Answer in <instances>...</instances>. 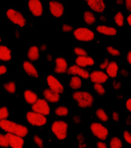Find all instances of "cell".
<instances>
[{
	"mask_svg": "<svg viewBox=\"0 0 131 148\" xmlns=\"http://www.w3.org/2000/svg\"><path fill=\"white\" fill-rule=\"evenodd\" d=\"M0 128L7 133L16 135L21 137H26L29 129L26 126L8 120L0 121Z\"/></svg>",
	"mask_w": 131,
	"mask_h": 148,
	"instance_id": "1",
	"label": "cell"
},
{
	"mask_svg": "<svg viewBox=\"0 0 131 148\" xmlns=\"http://www.w3.org/2000/svg\"><path fill=\"white\" fill-rule=\"evenodd\" d=\"M74 100L82 108H89L92 106L94 98L90 92L86 91H76L73 94Z\"/></svg>",
	"mask_w": 131,
	"mask_h": 148,
	"instance_id": "2",
	"label": "cell"
},
{
	"mask_svg": "<svg viewBox=\"0 0 131 148\" xmlns=\"http://www.w3.org/2000/svg\"><path fill=\"white\" fill-rule=\"evenodd\" d=\"M73 35L77 40L82 42H90L96 38V35L92 30L84 27L76 28L74 30Z\"/></svg>",
	"mask_w": 131,
	"mask_h": 148,
	"instance_id": "3",
	"label": "cell"
},
{
	"mask_svg": "<svg viewBox=\"0 0 131 148\" xmlns=\"http://www.w3.org/2000/svg\"><path fill=\"white\" fill-rule=\"evenodd\" d=\"M68 124L62 120L54 121L52 125V131L58 140H65L68 135Z\"/></svg>",
	"mask_w": 131,
	"mask_h": 148,
	"instance_id": "4",
	"label": "cell"
},
{
	"mask_svg": "<svg viewBox=\"0 0 131 148\" xmlns=\"http://www.w3.org/2000/svg\"><path fill=\"white\" fill-rule=\"evenodd\" d=\"M6 16L12 23L19 27H24L26 25V20L24 15L14 8H9L7 10Z\"/></svg>",
	"mask_w": 131,
	"mask_h": 148,
	"instance_id": "5",
	"label": "cell"
},
{
	"mask_svg": "<svg viewBox=\"0 0 131 148\" xmlns=\"http://www.w3.org/2000/svg\"><path fill=\"white\" fill-rule=\"evenodd\" d=\"M90 129L92 134L99 140H105L107 139L109 132L107 128L101 123L98 122L92 123L91 125Z\"/></svg>",
	"mask_w": 131,
	"mask_h": 148,
	"instance_id": "6",
	"label": "cell"
},
{
	"mask_svg": "<svg viewBox=\"0 0 131 148\" xmlns=\"http://www.w3.org/2000/svg\"><path fill=\"white\" fill-rule=\"evenodd\" d=\"M26 119L30 125L37 127L44 126L47 122L45 116L33 112V111H30L27 113Z\"/></svg>",
	"mask_w": 131,
	"mask_h": 148,
	"instance_id": "7",
	"label": "cell"
},
{
	"mask_svg": "<svg viewBox=\"0 0 131 148\" xmlns=\"http://www.w3.org/2000/svg\"><path fill=\"white\" fill-rule=\"evenodd\" d=\"M32 109L33 112L43 115H48L50 113V109L48 102L44 99H37L33 104Z\"/></svg>",
	"mask_w": 131,
	"mask_h": 148,
	"instance_id": "8",
	"label": "cell"
},
{
	"mask_svg": "<svg viewBox=\"0 0 131 148\" xmlns=\"http://www.w3.org/2000/svg\"><path fill=\"white\" fill-rule=\"evenodd\" d=\"M50 14L55 18H60L63 16L65 11L64 4L58 1H50L48 4Z\"/></svg>",
	"mask_w": 131,
	"mask_h": 148,
	"instance_id": "9",
	"label": "cell"
},
{
	"mask_svg": "<svg viewBox=\"0 0 131 148\" xmlns=\"http://www.w3.org/2000/svg\"><path fill=\"white\" fill-rule=\"evenodd\" d=\"M28 8L34 16L40 17L42 15L43 5L39 0H30L28 2Z\"/></svg>",
	"mask_w": 131,
	"mask_h": 148,
	"instance_id": "10",
	"label": "cell"
},
{
	"mask_svg": "<svg viewBox=\"0 0 131 148\" xmlns=\"http://www.w3.org/2000/svg\"><path fill=\"white\" fill-rule=\"evenodd\" d=\"M47 82L49 86V89L59 94L64 92V88L63 85L53 75H49L47 77Z\"/></svg>",
	"mask_w": 131,
	"mask_h": 148,
	"instance_id": "11",
	"label": "cell"
},
{
	"mask_svg": "<svg viewBox=\"0 0 131 148\" xmlns=\"http://www.w3.org/2000/svg\"><path fill=\"white\" fill-rule=\"evenodd\" d=\"M7 138L9 146L12 148H22L24 145V140L22 137L18 135L7 133L5 135Z\"/></svg>",
	"mask_w": 131,
	"mask_h": 148,
	"instance_id": "12",
	"label": "cell"
},
{
	"mask_svg": "<svg viewBox=\"0 0 131 148\" xmlns=\"http://www.w3.org/2000/svg\"><path fill=\"white\" fill-rule=\"evenodd\" d=\"M67 72L68 75H78L84 79H88L90 77V73L88 71L77 65L70 66Z\"/></svg>",
	"mask_w": 131,
	"mask_h": 148,
	"instance_id": "13",
	"label": "cell"
},
{
	"mask_svg": "<svg viewBox=\"0 0 131 148\" xmlns=\"http://www.w3.org/2000/svg\"><path fill=\"white\" fill-rule=\"evenodd\" d=\"M86 4L91 10L97 13L102 14L105 11L106 4L102 0H88L86 1Z\"/></svg>",
	"mask_w": 131,
	"mask_h": 148,
	"instance_id": "14",
	"label": "cell"
},
{
	"mask_svg": "<svg viewBox=\"0 0 131 148\" xmlns=\"http://www.w3.org/2000/svg\"><path fill=\"white\" fill-rule=\"evenodd\" d=\"M91 81L94 83L101 84L104 83L107 81L108 76L107 73L102 71H94L91 73L90 75Z\"/></svg>",
	"mask_w": 131,
	"mask_h": 148,
	"instance_id": "15",
	"label": "cell"
},
{
	"mask_svg": "<svg viewBox=\"0 0 131 148\" xmlns=\"http://www.w3.org/2000/svg\"><path fill=\"white\" fill-rule=\"evenodd\" d=\"M68 63L67 60L62 57L56 58L55 60V67L54 71L57 73H64L67 71Z\"/></svg>",
	"mask_w": 131,
	"mask_h": 148,
	"instance_id": "16",
	"label": "cell"
},
{
	"mask_svg": "<svg viewBox=\"0 0 131 148\" xmlns=\"http://www.w3.org/2000/svg\"><path fill=\"white\" fill-rule=\"evenodd\" d=\"M96 30L98 33L108 36H115L118 33L117 30L115 28L106 25L97 26L96 27Z\"/></svg>",
	"mask_w": 131,
	"mask_h": 148,
	"instance_id": "17",
	"label": "cell"
},
{
	"mask_svg": "<svg viewBox=\"0 0 131 148\" xmlns=\"http://www.w3.org/2000/svg\"><path fill=\"white\" fill-rule=\"evenodd\" d=\"M23 69L27 75L33 78H38L39 74L34 65L29 61H25L22 64Z\"/></svg>",
	"mask_w": 131,
	"mask_h": 148,
	"instance_id": "18",
	"label": "cell"
},
{
	"mask_svg": "<svg viewBox=\"0 0 131 148\" xmlns=\"http://www.w3.org/2000/svg\"><path fill=\"white\" fill-rule=\"evenodd\" d=\"M75 63H76L77 66L83 68L85 67L92 66L94 64L95 61L92 57L89 56L77 57L75 60Z\"/></svg>",
	"mask_w": 131,
	"mask_h": 148,
	"instance_id": "19",
	"label": "cell"
},
{
	"mask_svg": "<svg viewBox=\"0 0 131 148\" xmlns=\"http://www.w3.org/2000/svg\"><path fill=\"white\" fill-rule=\"evenodd\" d=\"M43 95L45 99L51 103H57L60 100V95L50 89H46L43 92Z\"/></svg>",
	"mask_w": 131,
	"mask_h": 148,
	"instance_id": "20",
	"label": "cell"
},
{
	"mask_svg": "<svg viewBox=\"0 0 131 148\" xmlns=\"http://www.w3.org/2000/svg\"><path fill=\"white\" fill-rule=\"evenodd\" d=\"M27 57L31 61H36L40 57L39 49L36 46H32L29 47L27 52Z\"/></svg>",
	"mask_w": 131,
	"mask_h": 148,
	"instance_id": "21",
	"label": "cell"
},
{
	"mask_svg": "<svg viewBox=\"0 0 131 148\" xmlns=\"http://www.w3.org/2000/svg\"><path fill=\"white\" fill-rule=\"evenodd\" d=\"M12 58V51L7 46L0 45V60L4 61H10Z\"/></svg>",
	"mask_w": 131,
	"mask_h": 148,
	"instance_id": "22",
	"label": "cell"
},
{
	"mask_svg": "<svg viewBox=\"0 0 131 148\" xmlns=\"http://www.w3.org/2000/svg\"><path fill=\"white\" fill-rule=\"evenodd\" d=\"M108 76L111 78H115L117 77L118 71V65L117 62L112 61L109 63L107 68H106Z\"/></svg>",
	"mask_w": 131,
	"mask_h": 148,
	"instance_id": "23",
	"label": "cell"
},
{
	"mask_svg": "<svg viewBox=\"0 0 131 148\" xmlns=\"http://www.w3.org/2000/svg\"><path fill=\"white\" fill-rule=\"evenodd\" d=\"M24 97L26 101L29 104H33L37 100V94L31 90H26L24 92Z\"/></svg>",
	"mask_w": 131,
	"mask_h": 148,
	"instance_id": "24",
	"label": "cell"
},
{
	"mask_svg": "<svg viewBox=\"0 0 131 148\" xmlns=\"http://www.w3.org/2000/svg\"><path fill=\"white\" fill-rule=\"evenodd\" d=\"M83 18L85 23L88 25H92L96 21L95 15L92 12L89 10H86L83 12Z\"/></svg>",
	"mask_w": 131,
	"mask_h": 148,
	"instance_id": "25",
	"label": "cell"
},
{
	"mask_svg": "<svg viewBox=\"0 0 131 148\" xmlns=\"http://www.w3.org/2000/svg\"><path fill=\"white\" fill-rule=\"evenodd\" d=\"M69 85L71 89L74 90H77L82 87V82L80 77L77 76H73L70 80Z\"/></svg>",
	"mask_w": 131,
	"mask_h": 148,
	"instance_id": "26",
	"label": "cell"
},
{
	"mask_svg": "<svg viewBox=\"0 0 131 148\" xmlns=\"http://www.w3.org/2000/svg\"><path fill=\"white\" fill-rule=\"evenodd\" d=\"M114 21L118 27H123L125 23L124 15L121 12H118L114 16Z\"/></svg>",
	"mask_w": 131,
	"mask_h": 148,
	"instance_id": "27",
	"label": "cell"
},
{
	"mask_svg": "<svg viewBox=\"0 0 131 148\" xmlns=\"http://www.w3.org/2000/svg\"><path fill=\"white\" fill-rule=\"evenodd\" d=\"M4 89L6 92L10 94H14L16 92V83L10 81L5 83L4 84Z\"/></svg>",
	"mask_w": 131,
	"mask_h": 148,
	"instance_id": "28",
	"label": "cell"
},
{
	"mask_svg": "<svg viewBox=\"0 0 131 148\" xmlns=\"http://www.w3.org/2000/svg\"><path fill=\"white\" fill-rule=\"evenodd\" d=\"M96 115L97 118L103 122H107L109 120V116L103 109H97L96 111Z\"/></svg>",
	"mask_w": 131,
	"mask_h": 148,
	"instance_id": "29",
	"label": "cell"
},
{
	"mask_svg": "<svg viewBox=\"0 0 131 148\" xmlns=\"http://www.w3.org/2000/svg\"><path fill=\"white\" fill-rule=\"evenodd\" d=\"M54 113L58 116H65L69 114V110L65 106H59L54 109Z\"/></svg>",
	"mask_w": 131,
	"mask_h": 148,
	"instance_id": "30",
	"label": "cell"
},
{
	"mask_svg": "<svg viewBox=\"0 0 131 148\" xmlns=\"http://www.w3.org/2000/svg\"><path fill=\"white\" fill-rule=\"evenodd\" d=\"M110 148H122L123 143L121 139L117 137H112L110 140Z\"/></svg>",
	"mask_w": 131,
	"mask_h": 148,
	"instance_id": "31",
	"label": "cell"
},
{
	"mask_svg": "<svg viewBox=\"0 0 131 148\" xmlns=\"http://www.w3.org/2000/svg\"><path fill=\"white\" fill-rule=\"evenodd\" d=\"M9 116V109L6 106L0 107V121L7 120Z\"/></svg>",
	"mask_w": 131,
	"mask_h": 148,
	"instance_id": "32",
	"label": "cell"
},
{
	"mask_svg": "<svg viewBox=\"0 0 131 148\" xmlns=\"http://www.w3.org/2000/svg\"><path fill=\"white\" fill-rule=\"evenodd\" d=\"M74 52L78 57L88 56V52L84 49L79 47H75L74 48Z\"/></svg>",
	"mask_w": 131,
	"mask_h": 148,
	"instance_id": "33",
	"label": "cell"
},
{
	"mask_svg": "<svg viewBox=\"0 0 131 148\" xmlns=\"http://www.w3.org/2000/svg\"><path fill=\"white\" fill-rule=\"evenodd\" d=\"M107 51L111 55V56H113V57L120 56L121 54L120 52L118 51V49L111 46H108L107 47Z\"/></svg>",
	"mask_w": 131,
	"mask_h": 148,
	"instance_id": "34",
	"label": "cell"
},
{
	"mask_svg": "<svg viewBox=\"0 0 131 148\" xmlns=\"http://www.w3.org/2000/svg\"><path fill=\"white\" fill-rule=\"evenodd\" d=\"M9 146V141L6 135L3 134H0V147L6 148Z\"/></svg>",
	"mask_w": 131,
	"mask_h": 148,
	"instance_id": "35",
	"label": "cell"
},
{
	"mask_svg": "<svg viewBox=\"0 0 131 148\" xmlns=\"http://www.w3.org/2000/svg\"><path fill=\"white\" fill-rule=\"evenodd\" d=\"M94 89L98 95H103L105 94V89L101 84L95 83L94 85Z\"/></svg>",
	"mask_w": 131,
	"mask_h": 148,
	"instance_id": "36",
	"label": "cell"
},
{
	"mask_svg": "<svg viewBox=\"0 0 131 148\" xmlns=\"http://www.w3.org/2000/svg\"><path fill=\"white\" fill-rule=\"evenodd\" d=\"M33 140L36 145L39 148L43 147V141L42 138L40 136H39V135H35L33 137Z\"/></svg>",
	"mask_w": 131,
	"mask_h": 148,
	"instance_id": "37",
	"label": "cell"
},
{
	"mask_svg": "<svg viewBox=\"0 0 131 148\" xmlns=\"http://www.w3.org/2000/svg\"><path fill=\"white\" fill-rule=\"evenodd\" d=\"M62 30L65 33H70L73 30V27L72 26L69 25V24H64L62 26Z\"/></svg>",
	"mask_w": 131,
	"mask_h": 148,
	"instance_id": "38",
	"label": "cell"
},
{
	"mask_svg": "<svg viewBox=\"0 0 131 148\" xmlns=\"http://www.w3.org/2000/svg\"><path fill=\"white\" fill-rule=\"evenodd\" d=\"M123 137L124 140L129 144L131 143V135L128 131H125L123 132Z\"/></svg>",
	"mask_w": 131,
	"mask_h": 148,
	"instance_id": "39",
	"label": "cell"
},
{
	"mask_svg": "<svg viewBox=\"0 0 131 148\" xmlns=\"http://www.w3.org/2000/svg\"><path fill=\"white\" fill-rule=\"evenodd\" d=\"M109 60L108 58H105L102 62L100 64L99 67L101 69H105L107 67L108 64H109Z\"/></svg>",
	"mask_w": 131,
	"mask_h": 148,
	"instance_id": "40",
	"label": "cell"
},
{
	"mask_svg": "<svg viewBox=\"0 0 131 148\" xmlns=\"http://www.w3.org/2000/svg\"><path fill=\"white\" fill-rule=\"evenodd\" d=\"M7 72V68L5 65L1 64L0 65V76L3 75Z\"/></svg>",
	"mask_w": 131,
	"mask_h": 148,
	"instance_id": "41",
	"label": "cell"
},
{
	"mask_svg": "<svg viewBox=\"0 0 131 148\" xmlns=\"http://www.w3.org/2000/svg\"><path fill=\"white\" fill-rule=\"evenodd\" d=\"M112 119H113L114 121H119L120 120V115L118 113L114 112L112 113Z\"/></svg>",
	"mask_w": 131,
	"mask_h": 148,
	"instance_id": "42",
	"label": "cell"
},
{
	"mask_svg": "<svg viewBox=\"0 0 131 148\" xmlns=\"http://www.w3.org/2000/svg\"><path fill=\"white\" fill-rule=\"evenodd\" d=\"M77 140L79 141V143H85V137L82 134H79L77 137Z\"/></svg>",
	"mask_w": 131,
	"mask_h": 148,
	"instance_id": "43",
	"label": "cell"
},
{
	"mask_svg": "<svg viewBox=\"0 0 131 148\" xmlns=\"http://www.w3.org/2000/svg\"><path fill=\"white\" fill-rule=\"evenodd\" d=\"M97 148H108V146L103 141H98L97 143Z\"/></svg>",
	"mask_w": 131,
	"mask_h": 148,
	"instance_id": "44",
	"label": "cell"
},
{
	"mask_svg": "<svg viewBox=\"0 0 131 148\" xmlns=\"http://www.w3.org/2000/svg\"><path fill=\"white\" fill-rule=\"evenodd\" d=\"M113 88L115 89V90H118L120 89L121 88V84L120 82H114L113 83Z\"/></svg>",
	"mask_w": 131,
	"mask_h": 148,
	"instance_id": "45",
	"label": "cell"
},
{
	"mask_svg": "<svg viewBox=\"0 0 131 148\" xmlns=\"http://www.w3.org/2000/svg\"><path fill=\"white\" fill-rule=\"evenodd\" d=\"M73 120L74 123H76V124H79V123H80L81 122V120H80V116H78V115L74 116Z\"/></svg>",
	"mask_w": 131,
	"mask_h": 148,
	"instance_id": "46",
	"label": "cell"
},
{
	"mask_svg": "<svg viewBox=\"0 0 131 148\" xmlns=\"http://www.w3.org/2000/svg\"><path fill=\"white\" fill-rule=\"evenodd\" d=\"M126 108L129 110H131V100L130 98H129L126 101Z\"/></svg>",
	"mask_w": 131,
	"mask_h": 148,
	"instance_id": "47",
	"label": "cell"
},
{
	"mask_svg": "<svg viewBox=\"0 0 131 148\" xmlns=\"http://www.w3.org/2000/svg\"><path fill=\"white\" fill-rule=\"evenodd\" d=\"M125 6H126V8L127 10H128L129 12H130V10H131L130 1H129V0H126V1H125Z\"/></svg>",
	"mask_w": 131,
	"mask_h": 148,
	"instance_id": "48",
	"label": "cell"
},
{
	"mask_svg": "<svg viewBox=\"0 0 131 148\" xmlns=\"http://www.w3.org/2000/svg\"><path fill=\"white\" fill-rule=\"evenodd\" d=\"M121 75L124 77H127L129 75V72L126 69H122L120 71Z\"/></svg>",
	"mask_w": 131,
	"mask_h": 148,
	"instance_id": "49",
	"label": "cell"
},
{
	"mask_svg": "<svg viewBox=\"0 0 131 148\" xmlns=\"http://www.w3.org/2000/svg\"><path fill=\"white\" fill-rule=\"evenodd\" d=\"M126 59L129 64H131V52L130 51H129V52H128L126 55Z\"/></svg>",
	"mask_w": 131,
	"mask_h": 148,
	"instance_id": "50",
	"label": "cell"
},
{
	"mask_svg": "<svg viewBox=\"0 0 131 148\" xmlns=\"http://www.w3.org/2000/svg\"><path fill=\"white\" fill-rule=\"evenodd\" d=\"M47 49V46L45 45H42L40 46V50L42 52H45Z\"/></svg>",
	"mask_w": 131,
	"mask_h": 148,
	"instance_id": "51",
	"label": "cell"
},
{
	"mask_svg": "<svg viewBox=\"0 0 131 148\" xmlns=\"http://www.w3.org/2000/svg\"><path fill=\"white\" fill-rule=\"evenodd\" d=\"M100 20L103 23H105L107 22V17L105 16H102L100 17Z\"/></svg>",
	"mask_w": 131,
	"mask_h": 148,
	"instance_id": "52",
	"label": "cell"
},
{
	"mask_svg": "<svg viewBox=\"0 0 131 148\" xmlns=\"http://www.w3.org/2000/svg\"><path fill=\"white\" fill-rule=\"evenodd\" d=\"M78 147L79 148H86V143H79L78 145Z\"/></svg>",
	"mask_w": 131,
	"mask_h": 148,
	"instance_id": "53",
	"label": "cell"
},
{
	"mask_svg": "<svg viewBox=\"0 0 131 148\" xmlns=\"http://www.w3.org/2000/svg\"><path fill=\"white\" fill-rule=\"evenodd\" d=\"M127 23L129 24V25H131V15H129L127 17Z\"/></svg>",
	"mask_w": 131,
	"mask_h": 148,
	"instance_id": "54",
	"label": "cell"
},
{
	"mask_svg": "<svg viewBox=\"0 0 131 148\" xmlns=\"http://www.w3.org/2000/svg\"><path fill=\"white\" fill-rule=\"evenodd\" d=\"M52 55H51L50 54L47 55V60L48 61H52Z\"/></svg>",
	"mask_w": 131,
	"mask_h": 148,
	"instance_id": "55",
	"label": "cell"
},
{
	"mask_svg": "<svg viewBox=\"0 0 131 148\" xmlns=\"http://www.w3.org/2000/svg\"><path fill=\"white\" fill-rule=\"evenodd\" d=\"M126 123H127L128 125H130V116H129L127 117V119H126Z\"/></svg>",
	"mask_w": 131,
	"mask_h": 148,
	"instance_id": "56",
	"label": "cell"
},
{
	"mask_svg": "<svg viewBox=\"0 0 131 148\" xmlns=\"http://www.w3.org/2000/svg\"><path fill=\"white\" fill-rule=\"evenodd\" d=\"M15 36L16 37V38H20V33H19V32H15Z\"/></svg>",
	"mask_w": 131,
	"mask_h": 148,
	"instance_id": "57",
	"label": "cell"
},
{
	"mask_svg": "<svg viewBox=\"0 0 131 148\" xmlns=\"http://www.w3.org/2000/svg\"><path fill=\"white\" fill-rule=\"evenodd\" d=\"M117 4H119V5H122L123 3V1H116Z\"/></svg>",
	"mask_w": 131,
	"mask_h": 148,
	"instance_id": "58",
	"label": "cell"
},
{
	"mask_svg": "<svg viewBox=\"0 0 131 148\" xmlns=\"http://www.w3.org/2000/svg\"><path fill=\"white\" fill-rule=\"evenodd\" d=\"M1 42V35H0V42Z\"/></svg>",
	"mask_w": 131,
	"mask_h": 148,
	"instance_id": "59",
	"label": "cell"
}]
</instances>
